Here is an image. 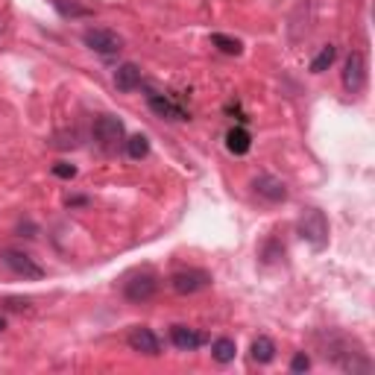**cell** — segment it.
Here are the masks:
<instances>
[{
  "instance_id": "obj_1",
  "label": "cell",
  "mask_w": 375,
  "mask_h": 375,
  "mask_svg": "<svg viewBox=\"0 0 375 375\" xmlns=\"http://www.w3.org/2000/svg\"><path fill=\"white\" fill-rule=\"evenodd\" d=\"M296 229L302 240H308L314 250H325V243H329V220H325L320 208H305L296 220Z\"/></svg>"
},
{
  "instance_id": "obj_2",
  "label": "cell",
  "mask_w": 375,
  "mask_h": 375,
  "mask_svg": "<svg viewBox=\"0 0 375 375\" xmlns=\"http://www.w3.org/2000/svg\"><path fill=\"white\" fill-rule=\"evenodd\" d=\"M158 290V275L153 270H138L132 275H126L123 282V296L129 302H150Z\"/></svg>"
},
{
  "instance_id": "obj_3",
  "label": "cell",
  "mask_w": 375,
  "mask_h": 375,
  "mask_svg": "<svg viewBox=\"0 0 375 375\" xmlns=\"http://www.w3.org/2000/svg\"><path fill=\"white\" fill-rule=\"evenodd\" d=\"M170 287L179 293V296H191V293H200L205 287H211V273L200 270V267H188L170 275Z\"/></svg>"
},
{
  "instance_id": "obj_4",
  "label": "cell",
  "mask_w": 375,
  "mask_h": 375,
  "mask_svg": "<svg viewBox=\"0 0 375 375\" xmlns=\"http://www.w3.org/2000/svg\"><path fill=\"white\" fill-rule=\"evenodd\" d=\"M0 264H4L6 270H12L15 275H21V279H32V282L44 279V270L21 250H4L0 252Z\"/></svg>"
},
{
  "instance_id": "obj_5",
  "label": "cell",
  "mask_w": 375,
  "mask_h": 375,
  "mask_svg": "<svg viewBox=\"0 0 375 375\" xmlns=\"http://www.w3.org/2000/svg\"><path fill=\"white\" fill-rule=\"evenodd\" d=\"M83 41H86V47H91V50L100 53V56H115V53H121V47H123V41H121L118 32H111V29H106V27H91V29H86V32H83Z\"/></svg>"
},
{
  "instance_id": "obj_6",
  "label": "cell",
  "mask_w": 375,
  "mask_h": 375,
  "mask_svg": "<svg viewBox=\"0 0 375 375\" xmlns=\"http://www.w3.org/2000/svg\"><path fill=\"white\" fill-rule=\"evenodd\" d=\"M94 138L103 150H115V146L123 141V123L115 115H100L94 121Z\"/></svg>"
},
{
  "instance_id": "obj_7",
  "label": "cell",
  "mask_w": 375,
  "mask_h": 375,
  "mask_svg": "<svg viewBox=\"0 0 375 375\" xmlns=\"http://www.w3.org/2000/svg\"><path fill=\"white\" fill-rule=\"evenodd\" d=\"M146 103L156 111L158 118H168V121H188V109L182 103H176L170 94H158V91H150L146 94Z\"/></svg>"
},
{
  "instance_id": "obj_8",
  "label": "cell",
  "mask_w": 375,
  "mask_h": 375,
  "mask_svg": "<svg viewBox=\"0 0 375 375\" xmlns=\"http://www.w3.org/2000/svg\"><path fill=\"white\" fill-rule=\"evenodd\" d=\"M252 191L267 203H285L287 200V185L282 182L279 176H270V173L255 176L252 179Z\"/></svg>"
},
{
  "instance_id": "obj_9",
  "label": "cell",
  "mask_w": 375,
  "mask_h": 375,
  "mask_svg": "<svg viewBox=\"0 0 375 375\" xmlns=\"http://www.w3.org/2000/svg\"><path fill=\"white\" fill-rule=\"evenodd\" d=\"M343 86L349 94H357V91H364L367 86V62L361 53H349L346 64H343Z\"/></svg>"
},
{
  "instance_id": "obj_10",
  "label": "cell",
  "mask_w": 375,
  "mask_h": 375,
  "mask_svg": "<svg viewBox=\"0 0 375 375\" xmlns=\"http://www.w3.org/2000/svg\"><path fill=\"white\" fill-rule=\"evenodd\" d=\"M129 346H132V352H141V355H161V343H158V337L146 329V325H135L132 332H129Z\"/></svg>"
},
{
  "instance_id": "obj_11",
  "label": "cell",
  "mask_w": 375,
  "mask_h": 375,
  "mask_svg": "<svg viewBox=\"0 0 375 375\" xmlns=\"http://www.w3.org/2000/svg\"><path fill=\"white\" fill-rule=\"evenodd\" d=\"M170 340H173V346H176V349L193 352V349H200V346L205 343V334L188 329V325H173V329H170Z\"/></svg>"
},
{
  "instance_id": "obj_12",
  "label": "cell",
  "mask_w": 375,
  "mask_h": 375,
  "mask_svg": "<svg viewBox=\"0 0 375 375\" xmlns=\"http://www.w3.org/2000/svg\"><path fill=\"white\" fill-rule=\"evenodd\" d=\"M115 86H118V91H123V94L135 91V88L141 86V68H138V64H132V62L121 64V68L115 71Z\"/></svg>"
},
{
  "instance_id": "obj_13",
  "label": "cell",
  "mask_w": 375,
  "mask_h": 375,
  "mask_svg": "<svg viewBox=\"0 0 375 375\" xmlns=\"http://www.w3.org/2000/svg\"><path fill=\"white\" fill-rule=\"evenodd\" d=\"M250 146H252V138L243 126H235V129L226 132V150H229L232 156H247Z\"/></svg>"
},
{
  "instance_id": "obj_14",
  "label": "cell",
  "mask_w": 375,
  "mask_h": 375,
  "mask_svg": "<svg viewBox=\"0 0 375 375\" xmlns=\"http://www.w3.org/2000/svg\"><path fill=\"white\" fill-rule=\"evenodd\" d=\"M250 355H252V361H255V364H270L273 357H275V343H273L270 337L261 334V337H255V340H252Z\"/></svg>"
},
{
  "instance_id": "obj_15",
  "label": "cell",
  "mask_w": 375,
  "mask_h": 375,
  "mask_svg": "<svg viewBox=\"0 0 375 375\" xmlns=\"http://www.w3.org/2000/svg\"><path fill=\"white\" fill-rule=\"evenodd\" d=\"M235 355H238V346H235V340H229V337H220V340L211 343V357H214L217 364H232Z\"/></svg>"
},
{
  "instance_id": "obj_16",
  "label": "cell",
  "mask_w": 375,
  "mask_h": 375,
  "mask_svg": "<svg viewBox=\"0 0 375 375\" xmlns=\"http://www.w3.org/2000/svg\"><path fill=\"white\" fill-rule=\"evenodd\" d=\"M211 44H214L217 50L229 53V56H240L243 53V44L238 39H232V36H223V32H214V36H211Z\"/></svg>"
},
{
  "instance_id": "obj_17",
  "label": "cell",
  "mask_w": 375,
  "mask_h": 375,
  "mask_svg": "<svg viewBox=\"0 0 375 375\" xmlns=\"http://www.w3.org/2000/svg\"><path fill=\"white\" fill-rule=\"evenodd\" d=\"M334 56H337V47H332V44H325L322 50H320V56L311 62V74H322L325 68H332V62H334Z\"/></svg>"
},
{
  "instance_id": "obj_18",
  "label": "cell",
  "mask_w": 375,
  "mask_h": 375,
  "mask_svg": "<svg viewBox=\"0 0 375 375\" xmlns=\"http://www.w3.org/2000/svg\"><path fill=\"white\" fill-rule=\"evenodd\" d=\"M126 153L129 158H144L146 153H150V141H146V135H132L126 141Z\"/></svg>"
},
{
  "instance_id": "obj_19",
  "label": "cell",
  "mask_w": 375,
  "mask_h": 375,
  "mask_svg": "<svg viewBox=\"0 0 375 375\" xmlns=\"http://www.w3.org/2000/svg\"><path fill=\"white\" fill-rule=\"evenodd\" d=\"M53 6L64 15V18H83V15H88V9L76 6V4H68V0H53Z\"/></svg>"
},
{
  "instance_id": "obj_20",
  "label": "cell",
  "mask_w": 375,
  "mask_h": 375,
  "mask_svg": "<svg viewBox=\"0 0 375 375\" xmlns=\"http://www.w3.org/2000/svg\"><path fill=\"white\" fill-rule=\"evenodd\" d=\"M308 369H311V357H308L305 352H296V355H293L290 372H308Z\"/></svg>"
},
{
  "instance_id": "obj_21",
  "label": "cell",
  "mask_w": 375,
  "mask_h": 375,
  "mask_svg": "<svg viewBox=\"0 0 375 375\" xmlns=\"http://www.w3.org/2000/svg\"><path fill=\"white\" fill-rule=\"evenodd\" d=\"M53 173H56L59 179H74V176H76V168H74V165H64V161H62V165L53 168Z\"/></svg>"
},
{
  "instance_id": "obj_22",
  "label": "cell",
  "mask_w": 375,
  "mask_h": 375,
  "mask_svg": "<svg viewBox=\"0 0 375 375\" xmlns=\"http://www.w3.org/2000/svg\"><path fill=\"white\" fill-rule=\"evenodd\" d=\"M29 302L27 299H6V308H12V311H21V308H27Z\"/></svg>"
},
{
  "instance_id": "obj_23",
  "label": "cell",
  "mask_w": 375,
  "mask_h": 375,
  "mask_svg": "<svg viewBox=\"0 0 375 375\" xmlns=\"http://www.w3.org/2000/svg\"><path fill=\"white\" fill-rule=\"evenodd\" d=\"M88 200L86 197H68V205H86Z\"/></svg>"
},
{
  "instance_id": "obj_24",
  "label": "cell",
  "mask_w": 375,
  "mask_h": 375,
  "mask_svg": "<svg viewBox=\"0 0 375 375\" xmlns=\"http://www.w3.org/2000/svg\"><path fill=\"white\" fill-rule=\"evenodd\" d=\"M4 329H6V320H4V317H0V332H4Z\"/></svg>"
}]
</instances>
